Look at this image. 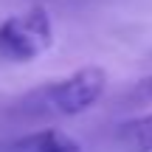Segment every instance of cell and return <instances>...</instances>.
I'll use <instances>...</instances> for the list:
<instances>
[{
  "label": "cell",
  "mask_w": 152,
  "mask_h": 152,
  "mask_svg": "<svg viewBox=\"0 0 152 152\" xmlns=\"http://www.w3.org/2000/svg\"><path fill=\"white\" fill-rule=\"evenodd\" d=\"M54 45V26L42 6L11 14L0 23V59L3 62H31Z\"/></svg>",
  "instance_id": "6da1fadb"
},
{
  "label": "cell",
  "mask_w": 152,
  "mask_h": 152,
  "mask_svg": "<svg viewBox=\"0 0 152 152\" xmlns=\"http://www.w3.org/2000/svg\"><path fill=\"white\" fill-rule=\"evenodd\" d=\"M104 85H107V73L96 65H87L73 71L71 76L59 82H51V85L39 87L37 102L42 113L51 115H79L85 110H90L93 104L102 99Z\"/></svg>",
  "instance_id": "7a4b0ae2"
},
{
  "label": "cell",
  "mask_w": 152,
  "mask_h": 152,
  "mask_svg": "<svg viewBox=\"0 0 152 152\" xmlns=\"http://www.w3.org/2000/svg\"><path fill=\"white\" fill-rule=\"evenodd\" d=\"M0 152H82L79 141L73 135H68L65 130H37L26 132V135L14 138L11 144H6Z\"/></svg>",
  "instance_id": "3957f363"
},
{
  "label": "cell",
  "mask_w": 152,
  "mask_h": 152,
  "mask_svg": "<svg viewBox=\"0 0 152 152\" xmlns=\"http://www.w3.org/2000/svg\"><path fill=\"white\" fill-rule=\"evenodd\" d=\"M115 138L124 152H152V113L124 121Z\"/></svg>",
  "instance_id": "277c9868"
},
{
  "label": "cell",
  "mask_w": 152,
  "mask_h": 152,
  "mask_svg": "<svg viewBox=\"0 0 152 152\" xmlns=\"http://www.w3.org/2000/svg\"><path fill=\"white\" fill-rule=\"evenodd\" d=\"M132 102H138V104H149L152 102V73L132 87Z\"/></svg>",
  "instance_id": "5b68a950"
}]
</instances>
